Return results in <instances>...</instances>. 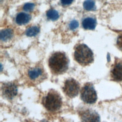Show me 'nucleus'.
<instances>
[{"instance_id": "15", "label": "nucleus", "mask_w": 122, "mask_h": 122, "mask_svg": "<svg viewBox=\"0 0 122 122\" xmlns=\"http://www.w3.org/2000/svg\"><path fill=\"white\" fill-rule=\"evenodd\" d=\"M83 7L87 10H93L95 8V2L93 0H86L83 3Z\"/></svg>"}, {"instance_id": "1", "label": "nucleus", "mask_w": 122, "mask_h": 122, "mask_svg": "<svg viewBox=\"0 0 122 122\" xmlns=\"http://www.w3.org/2000/svg\"><path fill=\"white\" fill-rule=\"evenodd\" d=\"M69 60L65 53L58 51L53 53L49 59V66L54 74H61L68 69Z\"/></svg>"}, {"instance_id": "14", "label": "nucleus", "mask_w": 122, "mask_h": 122, "mask_svg": "<svg viewBox=\"0 0 122 122\" xmlns=\"http://www.w3.org/2000/svg\"><path fill=\"white\" fill-rule=\"evenodd\" d=\"M40 31V29L36 26H33L30 27L26 30V34L29 37L36 36Z\"/></svg>"}, {"instance_id": "4", "label": "nucleus", "mask_w": 122, "mask_h": 122, "mask_svg": "<svg viewBox=\"0 0 122 122\" xmlns=\"http://www.w3.org/2000/svg\"><path fill=\"white\" fill-rule=\"evenodd\" d=\"M81 97L86 103L92 104L96 102L97 99V93L92 84L88 83L84 85L81 90Z\"/></svg>"}, {"instance_id": "13", "label": "nucleus", "mask_w": 122, "mask_h": 122, "mask_svg": "<svg viewBox=\"0 0 122 122\" xmlns=\"http://www.w3.org/2000/svg\"><path fill=\"white\" fill-rule=\"evenodd\" d=\"M46 15L47 17L52 20H57L59 17L58 12L56 10L52 9L49 10L47 11Z\"/></svg>"}, {"instance_id": "3", "label": "nucleus", "mask_w": 122, "mask_h": 122, "mask_svg": "<svg viewBox=\"0 0 122 122\" xmlns=\"http://www.w3.org/2000/svg\"><path fill=\"white\" fill-rule=\"evenodd\" d=\"M42 103L47 110L55 112L59 110L61 106V98L57 92L51 91L43 98Z\"/></svg>"}, {"instance_id": "5", "label": "nucleus", "mask_w": 122, "mask_h": 122, "mask_svg": "<svg viewBox=\"0 0 122 122\" xmlns=\"http://www.w3.org/2000/svg\"><path fill=\"white\" fill-rule=\"evenodd\" d=\"M80 85L75 80L71 78L67 80L63 87V90L65 94L71 98L76 97L79 93Z\"/></svg>"}, {"instance_id": "7", "label": "nucleus", "mask_w": 122, "mask_h": 122, "mask_svg": "<svg viewBox=\"0 0 122 122\" xmlns=\"http://www.w3.org/2000/svg\"><path fill=\"white\" fill-rule=\"evenodd\" d=\"M17 88L15 84L7 83L3 84L2 92L3 95L7 99H12L17 93Z\"/></svg>"}, {"instance_id": "10", "label": "nucleus", "mask_w": 122, "mask_h": 122, "mask_svg": "<svg viewBox=\"0 0 122 122\" xmlns=\"http://www.w3.org/2000/svg\"><path fill=\"white\" fill-rule=\"evenodd\" d=\"M30 20V16L24 12H21L18 14L16 18V22L20 25H23L27 23Z\"/></svg>"}, {"instance_id": "6", "label": "nucleus", "mask_w": 122, "mask_h": 122, "mask_svg": "<svg viewBox=\"0 0 122 122\" xmlns=\"http://www.w3.org/2000/svg\"><path fill=\"white\" fill-rule=\"evenodd\" d=\"M80 117L82 122H100V116L95 111L90 109L81 111Z\"/></svg>"}, {"instance_id": "17", "label": "nucleus", "mask_w": 122, "mask_h": 122, "mask_svg": "<svg viewBox=\"0 0 122 122\" xmlns=\"http://www.w3.org/2000/svg\"><path fill=\"white\" fill-rule=\"evenodd\" d=\"M79 26V23L76 20H72L69 25V27L70 28L71 30H73L76 29L77 28H78V27Z\"/></svg>"}, {"instance_id": "12", "label": "nucleus", "mask_w": 122, "mask_h": 122, "mask_svg": "<svg viewBox=\"0 0 122 122\" xmlns=\"http://www.w3.org/2000/svg\"><path fill=\"white\" fill-rule=\"evenodd\" d=\"M13 35V31L10 29H5L0 32V39L3 41H6L10 39Z\"/></svg>"}, {"instance_id": "9", "label": "nucleus", "mask_w": 122, "mask_h": 122, "mask_svg": "<svg viewBox=\"0 0 122 122\" xmlns=\"http://www.w3.org/2000/svg\"><path fill=\"white\" fill-rule=\"evenodd\" d=\"M82 26L85 29L93 30L95 29L96 22L95 19L91 17L85 18L82 21Z\"/></svg>"}, {"instance_id": "11", "label": "nucleus", "mask_w": 122, "mask_h": 122, "mask_svg": "<svg viewBox=\"0 0 122 122\" xmlns=\"http://www.w3.org/2000/svg\"><path fill=\"white\" fill-rule=\"evenodd\" d=\"M42 74V70L41 68L36 67L30 69L28 71V75L32 80H35Z\"/></svg>"}, {"instance_id": "18", "label": "nucleus", "mask_w": 122, "mask_h": 122, "mask_svg": "<svg viewBox=\"0 0 122 122\" xmlns=\"http://www.w3.org/2000/svg\"><path fill=\"white\" fill-rule=\"evenodd\" d=\"M117 44L119 48L122 51V34L119 36L117 41Z\"/></svg>"}, {"instance_id": "8", "label": "nucleus", "mask_w": 122, "mask_h": 122, "mask_svg": "<svg viewBox=\"0 0 122 122\" xmlns=\"http://www.w3.org/2000/svg\"><path fill=\"white\" fill-rule=\"evenodd\" d=\"M112 76L117 81H122V61L117 63L112 71Z\"/></svg>"}, {"instance_id": "16", "label": "nucleus", "mask_w": 122, "mask_h": 122, "mask_svg": "<svg viewBox=\"0 0 122 122\" xmlns=\"http://www.w3.org/2000/svg\"><path fill=\"white\" fill-rule=\"evenodd\" d=\"M34 7V4L31 3H27L24 5L23 9L26 11H30L33 9Z\"/></svg>"}, {"instance_id": "2", "label": "nucleus", "mask_w": 122, "mask_h": 122, "mask_svg": "<svg viewBox=\"0 0 122 122\" xmlns=\"http://www.w3.org/2000/svg\"><path fill=\"white\" fill-rule=\"evenodd\" d=\"M74 56L77 62L82 66L88 65L93 61L92 51L84 44H80L76 46Z\"/></svg>"}, {"instance_id": "19", "label": "nucleus", "mask_w": 122, "mask_h": 122, "mask_svg": "<svg viewBox=\"0 0 122 122\" xmlns=\"http://www.w3.org/2000/svg\"><path fill=\"white\" fill-rule=\"evenodd\" d=\"M73 1V0H61V3L64 5H69Z\"/></svg>"}]
</instances>
